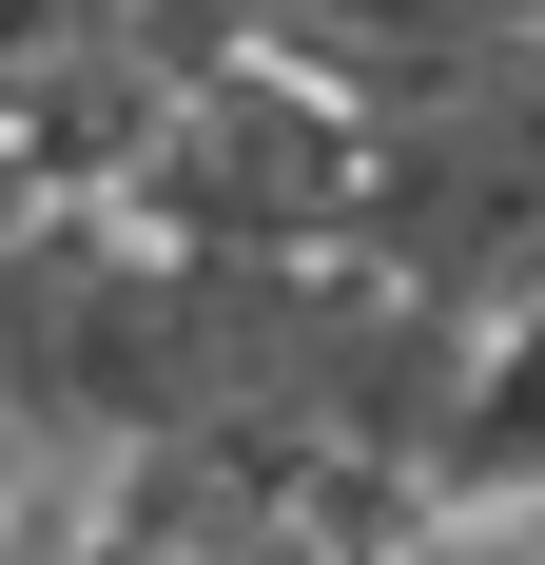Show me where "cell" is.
Instances as JSON below:
<instances>
[{
    "mask_svg": "<svg viewBox=\"0 0 545 565\" xmlns=\"http://www.w3.org/2000/svg\"><path fill=\"white\" fill-rule=\"evenodd\" d=\"M117 215L175 234V254H351V215H371V98H331L312 58L175 78V117L117 175Z\"/></svg>",
    "mask_w": 545,
    "mask_h": 565,
    "instance_id": "1",
    "label": "cell"
},
{
    "mask_svg": "<svg viewBox=\"0 0 545 565\" xmlns=\"http://www.w3.org/2000/svg\"><path fill=\"white\" fill-rule=\"evenodd\" d=\"M506 526H526V546H545V508H506Z\"/></svg>",
    "mask_w": 545,
    "mask_h": 565,
    "instance_id": "3",
    "label": "cell"
},
{
    "mask_svg": "<svg viewBox=\"0 0 545 565\" xmlns=\"http://www.w3.org/2000/svg\"><path fill=\"white\" fill-rule=\"evenodd\" d=\"M526 40H545V0H292V20H272V58H312L331 98H371V117L468 98V78L526 58Z\"/></svg>",
    "mask_w": 545,
    "mask_h": 565,
    "instance_id": "2",
    "label": "cell"
}]
</instances>
